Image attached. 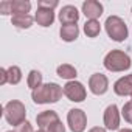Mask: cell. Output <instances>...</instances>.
I'll return each instance as SVG.
<instances>
[{"label": "cell", "mask_w": 132, "mask_h": 132, "mask_svg": "<svg viewBox=\"0 0 132 132\" xmlns=\"http://www.w3.org/2000/svg\"><path fill=\"white\" fill-rule=\"evenodd\" d=\"M64 93V89H61L59 84L56 82H48L42 84L36 90H33L31 98L36 104H48V103H57Z\"/></svg>", "instance_id": "6da1fadb"}, {"label": "cell", "mask_w": 132, "mask_h": 132, "mask_svg": "<svg viewBox=\"0 0 132 132\" xmlns=\"http://www.w3.org/2000/svg\"><path fill=\"white\" fill-rule=\"evenodd\" d=\"M104 67L109 72H124L130 69V57L121 50H112L104 57Z\"/></svg>", "instance_id": "7a4b0ae2"}, {"label": "cell", "mask_w": 132, "mask_h": 132, "mask_svg": "<svg viewBox=\"0 0 132 132\" xmlns=\"http://www.w3.org/2000/svg\"><path fill=\"white\" fill-rule=\"evenodd\" d=\"M3 115L6 118V121L11 124V126H20L22 123H25V117H27V109L23 106V103L17 101V100H13L10 103L5 104L3 107Z\"/></svg>", "instance_id": "3957f363"}, {"label": "cell", "mask_w": 132, "mask_h": 132, "mask_svg": "<svg viewBox=\"0 0 132 132\" xmlns=\"http://www.w3.org/2000/svg\"><path fill=\"white\" fill-rule=\"evenodd\" d=\"M104 27H106L109 37L115 42H123L127 37V27H126L124 20L118 16H109Z\"/></svg>", "instance_id": "277c9868"}, {"label": "cell", "mask_w": 132, "mask_h": 132, "mask_svg": "<svg viewBox=\"0 0 132 132\" xmlns=\"http://www.w3.org/2000/svg\"><path fill=\"white\" fill-rule=\"evenodd\" d=\"M67 123L72 132H84L87 126V117L81 109H72L67 115Z\"/></svg>", "instance_id": "5b68a950"}, {"label": "cell", "mask_w": 132, "mask_h": 132, "mask_svg": "<svg viewBox=\"0 0 132 132\" xmlns=\"http://www.w3.org/2000/svg\"><path fill=\"white\" fill-rule=\"evenodd\" d=\"M64 95L73 103H81L86 100V87L79 81H69L64 86Z\"/></svg>", "instance_id": "8992f818"}, {"label": "cell", "mask_w": 132, "mask_h": 132, "mask_svg": "<svg viewBox=\"0 0 132 132\" xmlns=\"http://www.w3.org/2000/svg\"><path fill=\"white\" fill-rule=\"evenodd\" d=\"M89 87L93 95H104L109 89V79L103 73H95L89 79Z\"/></svg>", "instance_id": "52a82bcc"}, {"label": "cell", "mask_w": 132, "mask_h": 132, "mask_svg": "<svg viewBox=\"0 0 132 132\" xmlns=\"http://www.w3.org/2000/svg\"><path fill=\"white\" fill-rule=\"evenodd\" d=\"M104 124L109 130H117L120 127V112L115 104H110L104 112Z\"/></svg>", "instance_id": "ba28073f"}, {"label": "cell", "mask_w": 132, "mask_h": 132, "mask_svg": "<svg viewBox=\"0 0 132 132\" xmlns=\"http://www.w3.org/2000/svg\"><path fill=\"white\" fill-rule=\"evenodd\" d=\"M82 13L89 20H96L103 14V5L96 0H87L82 3Z\"/></svg>", "instance_id": "9c48e42d"}, {"label": "cell", "mask_w": 132, "mask_h": 132, "mask_svg": "<svg viewBox=\"0 0 132 132\" xmlns=\"http://www.w3.org/2000/svg\"><path fill=\"white\" fill-rule=\"evenodd\" d=\"M79 19V13L73 5H65L59 11V20L62 25H69V23H76Z\"/></svg>", "instance_id": "30bf717a"}, {"label": "cell", "mask_w": 132, "mask_h": 132, "mask_svg": "<svg viewBox=\"0 0 132 132\" xmlns=\"http://www.w3.org/2000/svg\"><path fill=\"white\" fill-rule=\"evenodd\" d=\"M113 92L120 96H132V75H126L123 78H120L115 84H113Z\"/></svg>", "instance_id": "8fae6325"}, {"label": "cell", "mask_w": 132, "mask_h": 132, "mask_svg": "<svg viewBox=\"0 0 132 132\" xmlns=\"http://www.w3.org/2000/svg\"><path fill=\"white\" fill-rule=\"evenodd\" d=\"M36 121H37V126L45 130V129H48L53 123L59 121V117H57V113H56L54 110H44V112H40V113L36 117Z\"/></svg>", "instance_id": "7c38bea8"}, {"label": "cell", "mask_w": 132, "mask_h": 132, "mask_svg": "<svg viewBox=\"0 0 132 132\" xmlns=\"http://www.w3.org/2000/svg\"><path fill=\"white\" fill-rule=\"evenodd\" d=\"M61 39L65 42H73L76 40V37L79 36V28L76 23H69V25H62L61 27Z\"/></svg>", "instance_id": "4fadbf2b"}, {"label": "cell", "mask_w": 132, "mask_h": 132, "mask_svg": "<svg viewBox=\"0 0 132 132\" xmlns=\"http://www.w3.org/2000/svg\"><path fill=\"white\" fill-rule=\"evenodd\" d=\"M36 22L40 27H50L54 22V13L53 10H45V8H37V13L34 16Z\"/></svg>", "instance_id": "5bb4252c"}, {"label": "cell", "mask_w": 132, "mask_h": 132, "mask_svg": "<svg viewBox=\"0 0 132 132\" xmlns=\"http://www.w3.org/2000/svg\"><path fill=\"white\" fill-rule=\"evenodd\" d=\"M56 73H57V76H61V78H64V79H73L75 81V78L78 76V73H76V69L73 67V65H70V64H62V65H59V67L56 69Z\"/></svg>", "instance_id": "9a60e30c"}, {"label": "cell", "mask_w": 132, "mask_h": 132, "mask_svg": "<svg viewBox=\"0 0 132 132\" xmlns=\"http://www.w3.org/2000/svg\"><path fill=\"white\" fill-rule=\"evenodd\" d=\"M11 23L16 28H30L33 25V17L30 14H19V16H13Z\"/></svg>", "instance_id": "2e32d148"}, {"label": "cell", "mask_w": 132, "mask_h": 132, "mask_svg": "<svg viewBox=\"0 0 132 132\" xmlns=\"http://www.w3.org/2000/svg\"><path fill=\"white\" fill-rule=\"evenodd\" d=\"M31 10V3L28 0H13V16L28 14Z\"/></svg>", "instance_id": "e0dca14e"}, {"label": "cell", "mask_w": 132, "mask_h": 132, "mask_svg": "<svg viewBox=\"0 0 132 132\" xmlns=\"http://www.w3.org/2000/svg\"><path fill=\"white\" fill-rule=\"evenodd\" d=\"M84 33L89 37H96L101 33V25L98 20H87L84 23Z\"/></svg>", "instance_id": "ac0fdd59"}, {"label": "cell", "mask_w": 132, "mask_h": 132, "mask_svg": "<svg viewBox=\"0 0 132 132\" xmlns=\"http://www.w3.org/2000/svg\"><path fill=\"white\" fill-rule=\"evenodd\" d=\"M27 84L31 90H36L37 87L42 86V73L37 72V70H31L30 75H28V79H27Z\"/></svg>", "instance_id": "d6986e66"}, {"label": "cell", "mask_w": 132, "mask_h": 132, "mask_svg": "<svg viewBox=\"0 0 132 132\" xmlns=\"http://www.w3.org/2000/svg\"><path fill=\"white\" fill-rule=\"evenodd\" d=\"M6 72H8V82L10 84H19L22 81V70L17 67V65L8 67Z\"/></svg>", "instance_id": "ffe728a7"}, {"label": "cell", "mask_w": 132, "mask_h": 132, "mask_svg": "<svg viewBox=\"0 0 132 132\" xmlns=\"http://www.w3.org/2000/svg\"><path fill=\"white\" fill-rule=\"evenodd\" d=\"M121 113H123L124 120H126L127 123H130V124H132V101H129V103H126V104L123 106Z\"/></svg>", "instance_id": "44dd1931"}, {"label": "cell", "mask_w": 132, "mask_h": 132, "mask_svg": "<svg viewBox=\"0 0 132 132\" xmlns=\"http://www.w3.org/2000/svg\"><path fill=\"white\" fill-rule=\"evenodd\" d=\"M0 14H13V2L10 0H3V2H0Z\"/></svg>", "instance_id": "7402d4cb"}, {"label": "cell", "mask_w": 132, "mask_h": 132, "mask_svg": "<svg viewBox=\"0 0 132 132\" xmlns=\"http://www.w3.org/2000/svg\"><path fill=\"white\" fill-rule=\"evenodd\" d=\"M57 6V0H39L37 8H45V10H54Z\"/></svg>", "instance_id": "603a6c76"}, {"label": "cell", "mask_w": 132, "mask_h": 132, "mask_svg": "<svg viewBox=\"0 0 132 132\" xmlns=\"http://www.w3.org/2000/svg\"><path fill=\"white\" fill-rule=\"evenodd\" d=\"M47 132H65V127H64V124H62L61 120H59V121L53 123V124L47 129Z\"/></svg>", "instance_id": "cb8c5ba5"}, {"label": "cell", "mask_w": 132, "mask_h": 132, "mask_svg": "<svg viewBox=\"0 0 132 132\" xmlns=\"http://www.w3.org/2000/svg\"><path fill=\"white\" fill-rule=\"evenodd\" d=\"M17 132H34V129H33V126H31L28 121H25V123H22V124L19 126Z\"/></svg>", "instance_id": "d4e9b609"}, {"label": "cell", "mask_w": 132, "mask_h": 132, "mask_svg": "<svg viewBox=\"0 0 132 132\" xmlns=\"http://www.w3.org/2000/svg\"><path fill=\"white\" fill-rule=\"evenodd\" d=\"M8 82V72L6 69H0V84H6Z\"/></svg>", "instance_id": "484cf974"}, {"label": "cell", "mask_w": 132, "mask_h": 132, "mask_svg": "<svg viewBox=\"0 0 132 132\" xmlns=\"http://www.w3.org/2000/svg\"><path fill=\"white\" fill-rule=\"evenodd\" d=\"M89 132H106V130H104L103 127H98V126H96V127H92Z\"/></svg>", "instance_id": "4316f807"}, {"label": "cell", "mask_w": 132, "mask_h": 132, "mask_svg": "<svg viewBox=\"0 0 132 132\" xmlns=\"http://www.w3.org/2000/svg\"><path fill=\"white\" fill-rule=\"evenodd\" d=\"M120 132H132V130H130V129H121Z\"/></svg>", "instance_id": "83f0119b"}, {"label": "cell", "mask_w": 132, "mask_h": 132, "mask_svg": "<svg viewBox=\"0 0 132 132\" xmlns=\"http://www.w3.org/2000/svg\"><path fill=\"white\" fill-rule=\"evenodd\" d=\"M37 132H45V130H44V129H40V130H37Z\"/></svg>", "instance_id": "f1b7e54d"}, {"label": "cell", "mask_w": 132, "mask_h": 132, "mask_svg": "<svg viewBox=\"0 0 132 132\" xmlns=\"http://www.w3.org/2000/svg\"><path fill=\"white\" fill-rule=\"evenodd\" d=\"M8 132H13V130H8Z\"/></svg>", "instance_id": "f546056e"}, {"label": "cell", "mask_w": 132, "mask_h": 132, "mask_svg": "<svg viewBox=\"0 0 132 132\" xmlns=\"http://www.w3.org/2000/svg\"><path fill=\"white\" fill-rule=\"evenodd\" d=\"M130 100H132V96H130Z\"/></svg>", "instance_id": "4dcf8cb0"}]
</instances>
